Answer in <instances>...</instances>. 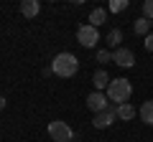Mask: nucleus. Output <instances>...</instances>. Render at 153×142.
<instances>
[{"mask_svg": "<svg viewBox=\"0 0 153 142\" xmlns=\"http://www.w3.org/2000/svg\"><path fill=\"white\" fill-rule=\"evenodd\" d=\"M87 109L89 112H94V114H100V112H107L110 107H107V94H102V91H92L87 97Z\"/></svg>", "mask_w": 153, "mask_h": 142, "instance_id": "obj_6", "label": "nucleus"}, {"mask_svg": "<svg viewBox=\"0 0 153 142\" xmlns=\"http://www.w3.org/2000/svg\"><path fill=\"white\" fill-rule=\"evenodd\" d=\"M120 41H123V31H120V28H112V31L107 33V46L120 48Z\"/></svg>", "mask_w": 153, "mask_h": 142, "instance_id": "obj_14", "label": "nucleus"}, {"mask_svg": "<svg viewBox=\"0 0 153 142\" xmlns=\"http://www.w3.org/2000/svg\"><path fill=\"white\" fill-rule=\"evenodd\" d=\"M143 18L153 20V0H146V3H143Z\"/></svg>", "mask_w": 153, "mask_h": 142, "instance_id": "obj_17", "label": "nucleus"}, {"mask_svg": "<svg viewBox=\"0 0 153 142\" xmlns=\"http://www.w3.org/2000/svg\"><path fill=\"white\" fill-rule=\"evenodd\" d=\"M135 114H138V109L133 107L130 102H128V104H120V107H117V119H123V122H130Z\"/></svg>", "mask_w": 153, "mask_h": 142, "instance_id": "obj_11", "label": "nucleus"}, {"mask_svg": "<svg viewBox=\"0 0 153 142\" xmlns=\"http://www.w3.org/2000/svg\"><path fill=\"white\" fill-rule=\"evenodd\" d=\"M105 20H107V10H105V8H94V10L89 13V26L100 28Z\"/></svg>", "mask_w": 153, "mask_h": 142, "instance_id": "obj_12", "label": "nucleus"}, {"mask_svg": "<svg viewBox=\"0 0 153 142\" xmlns=\"http://www.w3.org/2000/svg\"><path fill=\"white\" fill-rule=\"evenodd\" d=\"M51 71H54L56 76H61V79H71L76 71H79V59H76L74 53H69V51L56 53L54 61H51Z\"/></svg>", "mask_w": 153, "mask_h": 142, "instance_id": "obj_1", "label": "nucleus"}, {"mask_svg": "<svg viewBox=\"0 0 153 142\" xmlns=\"http://www.w3.org/2000/svg\"><path fill=\"white\" fill-rule=\"evenodd\" d=\"M110 81H112V79H110V74H107L105 69H100V71H94V74H92V84H94V89H97V91L107 89Z\"/></svg>", "mask_w": 153, "mask_h": 142, "instance_id": "obj_8", "label": "nucleus"}, {"mask_svg": "<svg viewBox=\"0 0 153 142\" xmlns=\"http://www.w3.org/2000/svg\"><path fill=\"white\" fill-rule=\"evenodd\" d=\"M49 137L54 142H71L74 140V132H71V127L66 122L54 119V122H49Z\"/></svg>", "mask_w": 153, "mask_h": 142, "instance_id": "obj_4", "label": "nucleus"}, {"mask_svg": "<svg viewBox=\"0 0 153 142\" xmlns=\"http://www.w3.org/2000/svg\"><path fill=\"white\" fill-rule=\"evenodd\" d=\"M151 23H153V20H148V18H143V15H140L135 23H133V31H135L138 36H143V38H146L148 33H151Z\"/></svg>", "mask_w": 153, "mask_h": 142, "instance_id": "obj_13", "label": "nucleus"}, {"mask_svg": "<svg viewBox=\"0 0 153 142\" xmlns=\"http://www.w3.org/2000/svg\"><path fill=\"white\" fill-rule=\"evenodd\" d=\"M128 5H130L128 0H112V3L107 5V10H110V13H123V10H125Z\"/></svg>", "mask_w": 153, "mask_h": 142, "instance_id": "obj_15", "label": "nucleus"}, {"mask_svg": "<svg viewBox=\"0 0 153 142\" xmlns=\"http://www.w3.org/2000/svg\"><path fill=\"white\" fill-rule=\"evenodd\" d=\"M112 61L120 66V69H130V66L135 64V53H133L130 48H123V46H120V48L112 51Z\"/></svg>", "mask_w": 153, "mask_h": 142, "instance_id": "obj_7", "label": "nucleus"}, {"mask_svg": "<svg viewBox=\"0 0 153 142\" xmlns=\"http://www.w3.org/2000/svg\"><path fill=\"white\" fill-rule=\"evenodd\" d=\"M138 117H140V122H146V124H151V127H153V99H148V102H143V104H140Z\"/></svg>", "mask_w": 153, "mask_h": 142, "instance_id": "obj_10", "label": "nucleus"}, {"mask_svg": "<svg viewBox=\"0 0 153 142\" xmlns=\"http://www.w3.org/2000/svg\"><path fill=\"white\" fill-rule=\"evenodd\" d=\"M133 97V84L128 81V79H112L107 86V99L110 102H115L117 107L120 104H128Z\"/></svg>", "mask_w": 153, "mask_h": 142, "instance_id": "obj_2", "label": "nucleus"}, {"mask_svg": "<svg viewBox=\"0 0 153 142\" xmlns=\"http://www.w3.org/2000/svg\"><path fill=\"white\" fill-rule=\"evenodd\" d=\"M100 41V31L94 26H89V23H82V26L76 28V43L84 46V48H94Z\"/></svg>", "mask_w": 153, "mask_h": 142, "instance_id": "obj_3", "label": "nucleus"}, {"mask_svg": "<svg viewBox=\"0 0 153 142\" xmlns=\"http://www.w3.org/2000/svg\"><path fill=\"white\" fill-rule=\"evenodd\" d=\"M94 59H97V64H107V61H112V51H107V48H100L97 53H94Z\"/></svg>", "mask_w": 153, "mask_h": 142, "instance_id": "obj_16", "label": "nucleus"}, {"mask_svg": "<svg viewBox=\"0 0 153 142\" xmlns=\"http://www.w3.org/2000/svg\"><path fill=\"white\" fill-rule=\"evenodd\" d=\"M5 107H8V99H5V97H0V109H5Z\"/></svg>", "mask_w": 153, "mask_h": 142, "instance_id": "obj_19", "label": "nucleus"}, {"mask_svg": "<svg viewBox=\"0 0 153 142\" xmlns=\"http://www.w3.org/2000/svg\"><path fill=\"white\" fill-rule=\"evenodd\" d=\"M21 13L26 18H36L38 13H41V3H38V0H23L21 3Z\"/></svg>", "mask_w": 153, "mask_h": 142, "instance_id": "obj_9", "label": "nucleus"}, {"mask_svg": "<svg viewBox=\"0 0 153 142\" xmlns=\"http://www.w3.org/2000/svg\"><path fill=\"white\" fill-rule=\"evenodd\" d=\"M143 46H146V51H151V53H153V33H148V36H146Z\"/></svg>", "mask_w": 153, "mask_h": 142, "instance_id": "obj_18", "label": "nucleus"}, {"mask_svg": "<svg viewBox=\"0 0 153 142\" xmlns=\"http://www.w3.org/2000/svg\"><path fill=\"white\" fill-rule=\"evenodd\" d=\"M115 119H117V104H112L107 112L94 114V117H92V124H94V130H107V127L115 124Z\"/></svg>", "mask_w": 153, "mask_h": 142, "instance_id": "obj_5", "label": "nucleus"}]
</instances>
